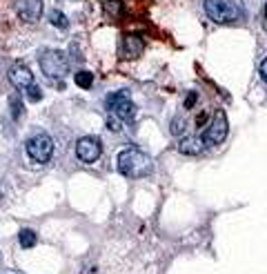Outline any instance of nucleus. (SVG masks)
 Segmentation results:
<instances>
[{
    "label": "nucleus",
    "instance_id": "aec40b11",
    "mask_svg": "<svg viewBox=\"0 0 267 274\" xmlns=\"http://www.w3.org/2000/svg\"><path fill=\"white\" fill-rule=\"evenodd\" d=\"M196 98H198V94H194V91H192V94H190V98H187V101H185V107H187V109H190V107L194 105V101H196Z\"/></svg>",
    "mask_w": 267,
    "mask_h": 274
},
{
    "label": "nucleus",
    "instance_id": "6e6552de",
    "mask_svg": "<svg viewBox=\"0 0 267 274\" xmlns=\"http://www.w3.org/2000/svg\"><path fill=\"white\" fill-rule=\"evenodd\" d=\"M16 11L25 22H38L42 16V0H18Z\"/></svg>",
    "mask_w": 267,
    "mask_h": 274
},
{
    "label": "nucleus",
    "instance_id": "39448f33",
    "mask_svg": "<svg viewBox=\"0 0 267 274\" xmlns=\"http://www.w3.org/2000/svg\"><path fill=\"white\" fill-rule=\"evenodd\" d=\"M227 132H229V123H227V114L223 109H216L214 116L209 120V127L205 132L203 141L207 147H214V145H221L223 141L227 138Z\"/></svg>",
    "mask_w": 267,
    "mask_h": 274
},
{
    "label": "nucleus",
    "instance_id": "f257e3e1",
    "mask_svg": "<svg viewBox=\"0 0 267 274\" xmlns=\"http://www.w3.org/2000/svg\"><path fill=\"white\" fill-rule=\"evenodd\" d=\"M154 169V161L136 147H127L118 154V172L127 179H143Z\"/></svg>",
    "mask_w": 267,
    "mask_h": 274
},
{
    "label": "nucleus",
    "instance_id": "2eb2a0df",
    "mask_svg": "<svg viewBox=\"0 0 267 274\" xmlns=\"http://www.w3.org/2000/svg\"><path fill=\"white\" fill-rule=\"evenodd\" d=\"M49 22L54 27H58V29H67V25H69V20H67V16L63 14V11H51Z\"/></svg>",
    "mask_w": 267,
    "mask_h": 274
},
{
    "label": "nucleus",
    "instance_id": "20e7f679",
    "mask_svg": "<svg viewBox=\"0 0 267 274\" xmlns=\"http://www.w3.org/2000/svg\"><path fill=\"white\" fill-rule=\"evenodd\" d=\"M205 14L218 25H229V22L238 20V9L234 7L229 0H205Z\"/></svg>",
    "mask_w": 267,
    "mask_h": 274
},
{
    "label": "nucleus",
    "instance_id": "9b49d317",
    "mask_svg": "<svg viewBox=\"0 0 267 274\" xmlns=\"http://www.w3.org/2000/svg\"><path fill=\"white\" fill-rule=\"evenodd\" d=\"M207 145L200 136H185L178 141V152H183V154H200Z\"/></svg>",
    "mask_w": 267,
    "mask_h": 274
},
{
    "label": "nucleus",
    "instance_id": "1a4fd4ad",
    "mask_svg": "<svg viewBox=\"0 0 267 274\" xmlns=\"http://www.w3.org/2000/svg\"><path fill=\"white\" fill-rule=\"evenodd\" d=\"M9 81L16 89H29L34 85V74L29 67L16 63V65H11V69H9Z\"/></svg>",
    "mask_w": 267,
    "mask_h": 274
},
{
    "label": "nucleus",
    "instance_id": "a211bd4d",
    "mask_svg": "<svg viewBox=\"0 0 267 274\" xmlns=\"http://www.w3.org/2000/svg\"><path fill=\"white\" fill-rule=\"evenodd\" d=\"M120 3H118V0H109V3H105V9H109V11H112V14H120Z\"/></svg>",
    "mask_w": 267,
    "mask_h": 274
},
{
    "label": "nucleus",
    "instance_id": "0eeeda50",
    "mask_svg": "<svg viewBox=\"0 0 267 274\" xmlns=\"http://www.w3.org/2000/svg\"><path fill=\"white\" fill-rule=\"evenodd\" d=\"M100 152H102V145H100L98 138H94V136H83L81 141L76 143V156L81 158L83 163L98 161Z\"/></svg>",
    "mask_w": 267,
    "mask_h": 274
},
{
    "label": "nucleus",
    "instance_id": "dca6fc26",
    "mask_svg": "<svg viewBox=\"0 0 267 274\" xmlns=\"http://www.w3.org/2000/svg\"><path fill=\"white\" fill-rule=\"evenodd\" d=\"M27 98L32 103H40L42 101V89L38 87V85H32V87L27 89Z\"/></svg>",
    "mask_w": 267,
    "mask_h": 274
},
{
    "label": "nucleus",
    "instance_id": "9d476101",
    "mask_svg": "<svg viewBox=\"0 0 267 274\" xmlns=\"http://www.w3.org/2000/svg\"><path fill=\"white\" fill-rule=\"evenodd\" d=\"M143 49H145V40L141 38V36L129 34V36H125V38H123V47H120V54H123L127 60H136V58L143 54Z\"/></svg>",
    "mask_w": 267,
    "mask_h": 274
},
{
    "label": "nucleus",
    "instance_id": "6ab92c4d",
    "mask_svg": "<svg viewBox=\"0 0 267 274\" xmlns=\"http://www.w3.org/2000/svg\"><path fill=\"white\" fill-rule=\"evenodd\" d=\"M260 78H263V81L267 83V58L263 60V63H260Z\"/></svg>",
    "mask_w": 267,
    "mask_h": 274
},
{
    "label": "nucleus",
    "instance_id": "f03ea898",
    "mask_svg": "<svg viewBox=\"0 0 267 274\" xmlns=\"http://www.w3.org/2000/svg\"><path fill=\"white\" fill-rule=\"evenodd\" d=\"M105 107L112 112L114 118L123 120V123H129V120L136 118V105H134V101L129 98V91L127 89L109 94L105 98Z\"/></svg>",
    "mask_w": 267,
    "mask_h": 274
},
{
    "label": "nucleus",
    "instance_id": "423d86ee",
    "mask_svg": "<svg viewBox=\"0 0 267 274\" xmlns=\"http://www.w3.org/2000/svg\"><path fill=\"white\" fill-rule=\"evenodd\" d=\"M27 154L36 163H49L54 154V138L47 134H36L27 141Z\"/></svg>",
    "mask_w": 267,
    "mask_h": 274
},
{
    "label": "nucleus",
    "instance_id": "7ed1b4c3",
    "mask_svg": "<svg viewBox=\"0 0 267 274\" xmlns=\"http://www.w3.org/2000/svg\"><path fill=\"white\" fill-rule=\"evenodd\" d=\"M40 69L42 74L51 81H60L69 74V58L67 54L58 52V49H49L40 56Z\"/></svg>",
    "mask_w": 267,
    "mask_h": 274
},
{
    "label": "nucleus",
    "instance_id": "f8f14e48",
    "mask_svg": "<svg viewBox=\"0 0 267 274\" xmlns=\"http://www.w3.org/2000/svg\"><path fill=\"white\" fill-rule=\"evenodd\" d=\"M36 241H38V236H36L34 230H20V232H18V243H20V247L29 250L36 245Z\"/></svg>",
    "mask_w": 267,
    "mask_h": 274
},
{
    "label": "nucleus",
    "instance_id": "412c9836",
    "mask_svg": "<svg viewBox=\"0 0 267 274\" xmlns=\"http://www.w3.org/2000/svg\"><path fill=\"white\" fill-rule=\"evenodd\" d=\"M265 18H267V3H265Z\"/></svg>",
    "mask_w": 267,
    "mask_h": 274
},
{
    "label": "nucleus",
    "instance_id": "f3484780",
    "mask_svg": "<svg viewBox=\"0 0 267 274\" xmlns=\"http://www.w3.org/2000/svg\"><path fill=\"white\" fill-rule=\"evenodd\" d=\"M185 132V118L180 116V118H174L172 120V134H176V136H178V134H183Z\"/></svg>",
    "mask_w": 267,
    "mask_h": 274
},
{
    "label": "nucleus",
    "instance_id": "ddd939ff",
    "mask_svg": "<svg viewBox=\"0 0 267 274\" xmlns=\"http://www.w3.org/2000/svg\"><path fill=\"white\" fill-rule=\"evenodd\" d=\"M9 107H11V116H14L16 120H20L22 114H25V105H22L20 96H18V94L9 96Z\"/></svg>",
    "mask_w": 267,
    "mask_h": 274
},
{
    "label": "nucleus",
    "instance_id": "4468645a",
    "mask_svg": "<svg viewBox=\"0 0 267 274\" xmlns=\"http://www.w3.org/2000/svg\"><path fill=\"white\" fill-rule=\"evenodd\" d=\"M74 83H76L81 89H92V85H94V74H92V71H78L76 78H74Z\"/></svg>",
    "mask_w": 267,
    "mask_h": 274
}]
</instances>
